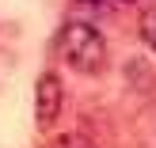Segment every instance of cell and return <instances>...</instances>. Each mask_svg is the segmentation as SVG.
Listing matches in <instances>:
<instances>
[{
  "label": "cell",
  "mask_w": 156,
  "mask_h": 148,
  "mask_svg": "<svg viewBox=\"0 0 156 148\" xmlns=\"http://www.w3.org/2000/svg\"><path fill=\"white\" fill-rule=\"evenodd\" d=\"M118 4H133V0H118Z\"/></svg>",
  "instance_id": "8992f818"
},
{
  "label": "cell",
  "mask_w": 156,
  "mask_h": 148,
  "mask_svg": "<svg viewBox=\"0 0 156 148\" xmlns=\"http://www.w3.org/2000/svg\"><path fill=\"white\" fill-rule=\"evenodd\" d=\"M57 50H61V61H65L73 72H80V76H95L99 68L107 65V42L88 23H69V27L61 30Z\"/></svg>",
  "instance_id": "6da1fadb"
},
{
  "label": "cell",
  "mask_w": 156,
  "mask_h": 148,
  "mask_svg": "<svg viewBox=\"0 0 156 148\" xmlns=\"http://www.w3.org/2000/svg\"><path fill=\"white\" fill-rule=\"evenodd\" d=\"M61 103H65V91H61L57 72H42L38 76V88H34V118L42 129H50L61 114Z\"/></svg>",
  "instance_id": "7a4b0ae2"
},
{
  "label": "cell",
  "mask_w": 156,
  "mask_h": 148,
  "mask_svg": "<svg viewBox=\"0 0 156 148\" xmlns=\"http://www.w3.org/2000/svg\"><path fill=\"white\" fill-rule=\"evenodd\" d=\"M53 148H95V144H91V141H84V137H61Z\"/></svg>",
  "instance_id": "277c9868"
},
{
  "label": "cell",
  "mask_w": 156,
  "mask_h": 148,
  "mask_svg": "<svg viewBox=\"0 0 156 148\" xmlns=\"http://www.w3.org/2000/svg\"><path fill=\"white\" fill-rule=\"evenodd\" d=\"M141 38H145V46L156 53V8H149V12L141 15Z\"/></svg>",
  "instance_id": "3957f363"
},
{
  "label": "cell",
  "mask_w": 156,
  "mask_h": 148,
  "mask_svg": "<svg viewBox=\"0 0 156 148\" xmlns=\"http://www.w3.org/2000/svg\"><path fill=\"white\" fill-rule=\"evenodd\" d=\"M84 4H99V0H84Z\"/></svg>",
  "instance_id": "5b68a950"
}]
</instances>
